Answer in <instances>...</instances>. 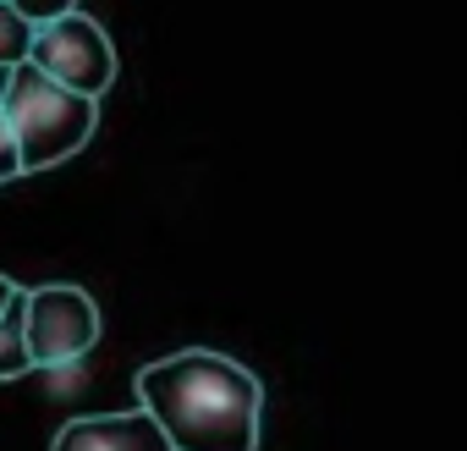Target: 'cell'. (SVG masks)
I'll list each match as a JSON object with an SVG mask.
<instances>
[{
  "label": "cell",
  "mask_w": 467,
  "mask_h": 451,
  "mask_svg": "<svg viewBox=\"0 0 467 451\" xmlns=\"http://www.w3.org/2000/svg\"><path fill=\"white\" fill-rule=\"evenodd\" d=\"M138 407L160 424L171 451H259L265 385L248 363L187 347L138 369Z\"/></svg>",
  "instance_id": "cell-1"
},
{
  "label": "cell",
  "mask_w": 467,
  "mask_h": 451,
  "mask_svg": "<svg viewBox=\"0 0 467 451\" xmlns=\"http://www.w3.org/2000/svg\"><path fill=\"white\" fill-rule=\"evenodd\" d=\"M23 176V149H17V132L6 121V110H0V187Z\"/></svg>",
  "instance_id": "cell-9"
},
{
  "label": "cell",
  "mask_w": 467,
  "mask_h": 451,
  "mask_svg": "<svg viewBox=\"0 0 467 451\" xmlns=\"http://www.w3.org/2000/svg\"><path fill=\"white\" fill-rule=\"evenodd\" d=\"M28 50H34V23L12 6V0H0V67L17 72L28 61Z\"/></svg>",
  "instance_id": "cell-7"
},
{
  "label": "cell",
  "mask_w": 467,
  "mask_h": 451,
  "mask_svg": "<svg viewBox=\"0 0 467 451\" xmlns=\"http://www.w3.org/2000/svg\"><path fill=\"white\" fill-rule=\"evenodd\" d=\"M28 369H34V352H28V287H17L6 314H0V380H17Z\"/></svg>",
  "instance_id": "cell-6"
},
{
  "label": "cell",
  "mask_w": 467,
  "mask_h": 451,
  "mask_svg": "<svg viewBox=\"0 0 467 451\" xmlns=\"http://www.w3.org/2000/svg\"><path fill=\"white\" fill-rule=\"evenodd\" d=\"M6 83H12V72H6V67H0V100H6Z\"/></svg>",
  "instance_id": "cell-11"
},
{
  "label": "cell",
  "mask_w": 467,
  "mask_h": 451,
  "mask_svg": "<svg viewBox=\"0 0 467 451\" xmlns=\"http://www.w3.org/2000/svg\"><path fill=\"white\" fill-rule=\"evenodd\" d=\"M0 110H6V121H12V132H17L23 176L72 160L78 149H88V138H94V127H99V100H83V94L50 83L34 61H23V67L12 72Z\"/></svg>",
  "instance_id": "cell-2"
},
{
  "label": "cell",
  "mask_w": 467,
  "mask_h": 451,
  "mask_svg": "<svg viewBox=\"0 0 467 451\" xmlns=\"http://www.w3.org/2000/svg\"><path fill=\"white\" fill-rule=\"evenodd\" d=\"M12 292H17V281H12V276H0V314H6V303H12Z\"/></svg>",
  "instance_id": "cell-10"
},
{
  "label": "cell",
  "mask_w": 467,
  "mask_h": 451,
  "mask_svg": "<svg viewBox=\"0 0 467 451\" xmlns=\"http://www.w3.org/2000/svg\"><path fill=\"white\" fill-rule=\"evenodd\" d=\"M28 61L50 83H61V89H72L83 100H105L110 83H116V45L88 12H72V17H56V23L34 28Z\"/></svg>",
  "instance_id": "cell-3"
},
{
  "label": "cell",
  "mask_w": 467,
  "mask_h": 451,
  "mask_svg": "<svg viewBox=\"0 0 467 451\" xmlns=\"http://www.w3.org/2000/svg\"><path fill=\"white\" fill-rule=\"evenodd\" d=\"M12 6L34 23V28H45V23H56V17H72V12H83V0H12Z\"/></svg>",
  "instance_id": "cell-8"
},
{
  "label": "cell",
  "mask_w": 467,
  "mask_h": 451,
  "mask_svg": "<svg viewBox=\"0 0 467 451\" xmlns=\"http://www.w3.org/2000/svg\"><path fill=\"white\" fill-rule=\"evenodd\" d=\"M99 303L72 281L28 287V352L34 369H67L99 347Z\"/></svg>",
  "instance_id": "cell-4"
},
{
  "label": "cell",
  "mask_w": 467,
  "mask_h": 451,
  "mask_svg": "<svg viewBox=\"0 0 467 451\" xmlns=\"http://www.w3.org/2000/svg\"><path fill=\"white\" fill-rule=\"evenodd\" d=\"M50 451H171V440L160 435V424L138 407V413H88V418H67L50 440Z\"/></svg>",
  "instance_id": "cell-5"
}]
</instances>
